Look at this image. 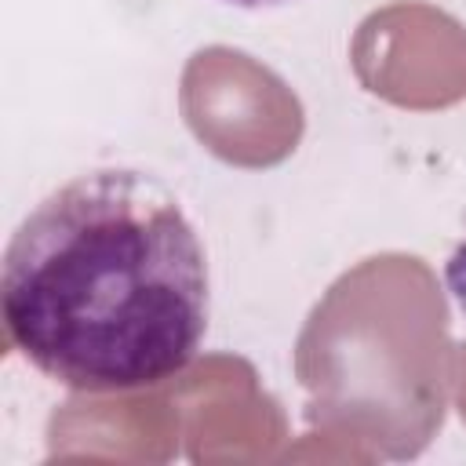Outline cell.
<instances>
[{
  "mask_svg": "<svg viewBox=\"0 0 466 466\" xmlns=\"http://www.w3.org/2000/svg\"><path fill=\"white\" fill-rule=\"evenodd\" d=\"M0 320L11 350L76 393L164 386L208 331L204 244L157 175L84 171L11 233Z\"/></svg>",
  "mask_w": 466,
  "mask_h": 466,
  "instance_id": "obj_1",
  "label": "cell"
},
{
  "mask_svg": "<svg viewBox=\"0 0 466 466\" xmlns=\"http://www.w3.org/2000/svg\"><path fill=\"white\" fill-rule=\"evenodd\" d=\"M451 357L448 306L430 266L375 255L313 306L295 375L313 426L353 433L386 459H411L444 419Z\"/></svg>",
  "mask_w": 466,
  "mask_h": 466,
  "instance_id": "obj_2",
  "label": "cell"
},
{
  "mask_svg": "<svg viewBox=\"0 0 466 466\" xmlns=\"http://www.w3.org/2000/svg\"><path fill=\"white\" fill-rule=\"evenodd\" d=\"M189 131L226 164H280L302 135V106L288 84L229 47H204L182 73Z\"/></svg>",
  "mask_w": 466,
  "mask_h": 466,
  "instance_id": "obj_3",
  "label": "cell"
},
{
  "mask_svg": "<svg viewBox=\"0 0 466 466\" xmlns=\"http://www.w3.org/2000/svg\"><path fill=\"white\" fill-rule=\"evenodd\" d=\"M222 4H237V7H266V4H280V0H222Z\"/></svg>",
  "mask_w": 466,
  "mask_h": 466,
  "instance_id": "obj_4",
  "label": "cell"
}]
</instances>
